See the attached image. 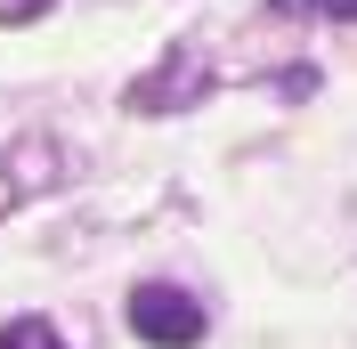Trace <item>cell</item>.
Here are the masks:
<instances>
[{
	"mask_svg": "<svg viewBox=\"0 0 357 349\" xmlns=\"http://www.w3.org/2000/svg\"><path fill=\"white\" fill-rule=\"evenodd\" d=\"M130 333L146 349H195L203 341V309H195V292H178V284H138L130 292Z\"/></svg>",
	"mask_w": 357,
	"mask_h": 349,
	"instance_id": "1",
	"label": "cell"
},
{
	"mask_svg": "<svg viewBox=\"0 0 357 349\" xmlns=\"http://www.w3.org/2000/svg\"><path fill=\"white\" fill-rule=\"evenodd\" d=\"M0 349H66V333L49 325V317H8L0 325Z\"/></svg>",
	"mask_w": 357,
	"mask_h": 349,
	"instance_id": "2",
	"label": "cell"
},
{
	"mask_svg": "<svg viewBox=\"0 0 357 349\" xmlns=\"http://www.w3.org/2000/svg\"><path fill=\"white\" fill-rule=\"evenodd\" d=\"M57 0H0V24H33V17H49Z\"/></svg>",
	"mask_w": 357,
	"mask_h": 349,
	"instance_id": "3",
	"label": "cell"
},
{
	"mask_svg": "<svg viewBox=\"0 0 357 349\" xmlns=\"http://www.w3.org/2000/svg\"><path fill=\"white\" fill-rule=\"evenodd\" d=\"M333 17H357V0H333Z\"/></svg>",
	"mask_w": 357,
	"mask_h": 349,
	"instance_id": "4",
	"label": "cell"
}]
</instances>
